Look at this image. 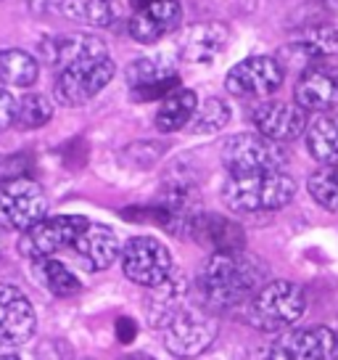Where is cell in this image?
<instances>
[{
	"instance_id": "obj_14",
	"label": "cell",
	"mask_w": 338,
	"mask_h": 360,
	"mask_svg": "<svg viewBox=\"0 0 338 360\" xmlns=\"http://www.w3.org/2000/svg\"><path fill=\"white\" fill-rule=\"evenodd\" d=\"M40 56L48 67H56L61 72V69L90 61V58L109 56V51H106V43L101 37H93V34L85 32H67L46 37L40 43Z\"/></svg>"
},
{
	"instance_id": "obj_11",
	"label": "cell",
	"mask_w": 338,
	"mask_h": 360,
	"mask_svg": "<svg viewBox=\"0 0 338 360\" xmlns=\"http://www.w3.org/2000/svg\"><path fill=\"white\" fill-rule=\"evenodd\" d=\"M37 328V315L29 297L11 283H0V345H24Z\"/></svg>"
},
{
	"instance_id": "obj_21",
	"label": "cell",
	"mask_w": 338,
	"mask_h": 360,
	"mask_svg": "<svg viewBox=\"0 0 338 360\" xmlns=\"http://www.w3.org/2000/svg\"><path fill=\"white\" fill-rule=\"evenodd\" d=\"M306 151L320 165H338V114H317L306 124Z\"/></svg>"
},
{
	"instance_id": "obj_5",
	"label": "cell",
	"mask_w": 338,
	"mask_h": 360,
	"mask_svg": "<svg viewBox=\"0 0 338 360\" xmlns=\"http://www.w3.org/2000/svg\"><path fill=\"white\" fill-rule=\"evenodd\" d=\"M124 276L137 286H161L175 276V259L164 241L154 236H133L122 247Z\"/></svg>"
},
{
	"instance_id": "obj_8",
	"label": "cell",
	"mask_w": 338,
	"mask_h": 360,
	"mask_svg": "<svg viewBox=\"0 0 338 360\" xmlns=\"http://www.w3.org/2000/svg\"><path fill=\"white\" fill-rule=\"evenodd\" d=\"M48 199L46 191L29 178H11L0 188V223L11 231L27 233L29 228L46 220Z\"/></svg>"
},
{
	"instance_id": "obj_23",
	"label": "cell",
	"mask_w": 338,
	"mask_h": 360,
	"mask_svg": "<svg viewBox=\"0 0 338 360\" xmlns=\"http://www.w3.org/2000/svg\"><path fill=\"white\" fill-rule=\"evenodd\" d=\"M40 77V61L19 48L0 51V85L3 88H32Z\"/></svg>"
},
{
	"instance_id": "obj_9",
	"label": "cell",
	"mask_w": 338,
	"mask_h": 360,
	"mask_svg": "<svg viewBox=\"0 0 338 360\" xmlns=\"http://www.w3.org/2000/svg\"><path fill=\"white\" fill-rule=\"evenodd\" d=\"M88 225H90V220L85 214H53V217H46L34 228H29L27 233H22L19 252L27 255L29 259L53 257L61 249L74 247V241Z\"/></svg>"
},
{
	"instance_id": "obj_28",
	"label": "cell",
	"mask_w": 338,
	"mask_h": 360,
	"mask_svg": "<svg viewBox=\"0 0 338 360\" xmlns=\"http://www.w3.org/2000/svg\"><path fill=\"white\" fill-rule=\"evenodd\" d=\"M61 13L72 22L88 27H109L111 24V3L109 0H61Z\"/></svg>"
},
{
	"instance_id": "obj_17",
	"label": "cell",
	"mask_w": 338,
	"mask_h": 360,
	"mask_svg": "<svg viewBox=\"0 0 338 360\" xmlns=\"http://www.w3.org/2000/svg\"><path fill=\"white\" fill-rule=\"evenodd\" d=\"M293 98L304 112L325 114L338 106V67L312 64L302 72L293 88Z\"/></svg>"
},
{
	"instance_id": "obj_15",
	"label": "cell",
	"mask_w": 338,
	"mask_h": 360,
	"mask_svg": "<svg viewBox=\"0 0 338 360\" xmlns=\"http://www.w3.org/2000/svg\"><path fill=\"white\" fill-rule=\"evenodd\" d=\"M251 122L257 127V133L267 135L270 141H278V143L296 141L299 135L306 133V124H309L304 109L299 103L288 101L259 103L251 114Z\"/></svg>"
},
{
	"instance_id": "obj_10",
	"label": "cell",
	"mask_w": 338,
	"mask_h": 360,
	"mask_svg": "<svg viewBox=\"0 0 338 360\" xmlns=\"http://www.w3.org/2000/svg\"><path fill=\"white\" fill-rule=\"evenodd\" d=\"M285 69L272 56H251L227 72L225 88L238 98H267L283 85Z\"/></svg>"
},
{
	"instance_id": "obj_16",
	"label": "cell",
	"mask_w": 338,
	"mask_h": 360,
	"mask_svg": "<svg viewBox=\"0 0 338 360\" xmlns=\"http://www.w3.org/2000/svg\"><path fill=\"white\" fill-rule=\"evenodd\" d=\"M188 238L201 244L203 249H209L212 255L215 252H241V249H246L243 228L236 220L217 212L193 214L191 225H188Z\"/></svg>"
},
{
	"instance_id": "obj_32",
	"label": "cell",
	"mask_w": 338,
	"mask_h": 360,
	"mask_svg": "<svg viewBox=\"0 0 338 360\" xmlns=\"http://www.w3.org/2000/svg\"><path fill=\"white\" fill-rule=\"evenodd\" d=\"M248 360H288V358H285V352H283L280 342L272 339L267 345H259L257 349H251Z\"/></svg>"
},
{
	"instance_id": "obj_31",
	"label": "cell",
	"mask_w": 338,
	"mask_h": 360,
	"mask_svg": "<svg viewBox=\"0 0 338 360\" xmlns=\"http://www.w3.org/2000/svg\"><path fill=\"white\" fill-rule=\"evenodd\" d=\"M16 101L19 98H13L8 90L0 88V133L8 130L13 124V120H16Z\"/></svg>"
},
{
	"instance_id": "obj_6",
	"label": "cell",
	"mask_w": 338,
	"mask_h": 360,
	"mask_svg": "<svg viewBox=\"0 0 338 360\" xmlns=\"http://www.w3.org/2000/svg\"><path fill=\"white\" fill-rule=\"evenodd\" d=\"M116 75V64L109 56L90 58L58 72L53 82V96L61 106H82L93 101Z\"/></svg>"
},
{
	"instance_id": "obj_26",
	"label": "cell",
	"mask_w": 338,
	"mask_h": 360,
	"mask_svg": "<svg viewBox=\"0 0 338 360\" xmlns=\"http://www.w3.org/2000/svg\"><path fill=\"white\" fill-rule=\"evenodd\" d=\"M291 51H296L306 61L338 56V27H315V30H309V32L302 34V40H296L291 45Z\"/></svg>"
},
{
	"instance_id": "obj_2",
	"label": "cell",
	"mask_w": 338,
	"mask_h": 360,
	"mask_svg": "<svg viewBox=\"0 0 338 360\" xmlns=\"http://www.w3.org/2000/svg\"><path fill=\"white\" fill-rule=\"evenodd\" d=\"M296 196V180L288 172H254L230 175L222 186V202L227 210L243 214L278 212Z\"/></svg>"
},
{
	"instance_id": "obj_13",
	"label": "cell",
	"mask_w": 338,
	"mask_h": 360,
	"mask_svg": "<svg viewBox=\"0 0 338 360\" xmlns=\"http://www.w3.org/2000/svg\"><path fill=\"white\" fill-rule=\"evenodd\" d=\"M127 82L133 88L135 101H164L172 90L180 88V79L175 75V67L167 58L151 56L137 58L127 67Z\"/></svg>"
},
{
	"instance_id": "obj_33",
	"label": "cell",
	"mask_w": 338,
	"mask_h": 360,
	"mask_svg": "<svg viewBox=\"0 0 338 360\" xmlns=\"http://www.w3.org/2000/svg\"><path fill=\"white\" fill-rule=\"evenodd\" d=\"M116 331H119V342H124V345H130L133 339H135V321L133 318H119L116 321Z\"/></svg>"
},
{
	"instance_id": "obj_24",
	"label": "cell",
	"mask_w": 338,
	"mask_h": 360,
	"mask_svg": "<svg viewBox=\"0 0 338 360\" xmlns=\"http://www.w3.org/2000/svg\"><path fill=\"white\" fill-rule=\"evenodd\" d=\"M182 300H185V278L182 276H172L169 281L161 286H154L151 300H148V313H151V323L154 326H167L169 321L182 310Z\"/></svg>"
},
{
	"instance_id": "obj_4",
	"label": "cell",
	"mask_w": 338,
	"mask_h": 360,
	"mask_svg": "<svg viewBox=\"0 0 338 360\" xmlns=\"http://www.w3.org/2000/svg\"><path fill=\"white\" fill-rule=\"evenodd\" d=\"M288 154L283 143L270 141L262 133H238L222 143V165L230 175L278 172L285 167Z\"/></svg>"
},
{
	"instance_id": "obj_3",
	"label": "cell",
	"mask_w": 338,
	"mask_h": 360,
	"mask_svg": "<svg viewBox=\"0 0 338 360\" xmlns=\"http://www.w3.org/2000/svg\"><path fill=\"white\" fill-rule=\"evenodd\" d=\"M306 310L304 289L293 281L264 283L248 302V323L262 331H285Z\"/></svg>"
},
{
	"instance_id": "obj_34",
	"label": "cell",
	"mask_w": 338,
	"mask_h": 360,
	"mask_svg": "<svg viewBox=\"0 0 338 360\" xmlns=\"http://www.w3.org/2000/svg\"><path fill=\"white\" fill-rule=\"evenodd\" d=\"M0 360H19L16 355H0Z\"/></svg>"
},
{
	"instance_id": "obj_27",
	"label": "cell",
	"mask_w": 338,
	"mask_h": 360,
	"mask_svg": "<svg viewBox=\"0 0 338 360\" xmlns=\"http://www.w3.org/2000/svg\"><path fill=\"white\" fill-rule=\"evenodd\" d=\"M306 191L323 210L338 214V165H320L306 180Z\"/></svg>"
},
{
	"instance_id": "obj_19",
	"label": "cell",
	"mask_w": 338,
	"mask_h": 360,
	"mask_svg": "<svg viewBox=\"0 0 338 360\" xmlns=\"http://www.w3.org/2000/svg\"><path fill=\"white\" fill-rule=\"evenodd\" d=\"M227 40H230V32L225 24H193L180 34V56L182 61H191V64H212L225 51Z\"/></svg>"
},
{
	"instance_id": "obj_7",
	"label": "cell",
	"mask_w": 338,
	"mask_h": 360,
	"mask_svg": "<svg viewBox=\"0 0 338 360\" xmlns=\"http://www.w3.org/2000/svg\"><path fill=\"white\" fill-rule=\"evenodd\" d=\"M219 323L217 318H212L203 310H188L182 307L180 313L175 315L164 326V347L175 355V358H198L201 352L215 345Z\"/></svg>"
},
{
	"instance_id": "obj_30",
	"label": "cell",
	"mask_w": 338,
	"mask_h": 360,
	"mask_svg": "<svg viewBox=\"0 0 338 360\" xmlns=\"http://www.w3.org/2000/svg\"><path fill=\"white\" fill-rule=\"evenodd\" d=\"M50 117H53V106H50L46 96L27 93L16 101V120H13V124L19 130H37V127L50 122Z\"/></svg>"
},
{
	"instance_id": "obj_22",
	"label": "cell",
	"mask_w": 338,
	"mask_h": 360,
	"mask_svg": "<svg viewBox=\"0 0 338 360\" xmlns=\"http://www.w3.org/2000/svg\"><path fill=\"white\" fill-rule=\"evenodd\" d=\"M196 109H198V96L191 88L172 90L167 98L158 103L156 130L158 133H177L182 127H188Z\"/></svg>"
},
{
	"instance_id": "obj_20",
	"label": "cell",
	"mask_w": 338,
	"mask_h": 360,
	"mask_svg": "<svg viewBox=\"0 0 338 360\" xmlns=\"http://www.w3.org/2000/svg\"><path fill=\"white\" fill-rule=\"evenodd\" d=\"M74 252L79 255V259L88 265L90 270H106L114 265V259L122 255L119 247V236L114 233V228L103 223H90L79 238L74 241Z\"/></svg>"
},
{
	"instance_id": "obj_18",
	"label": "cell",
	"mask_w": 338,
	"mask_h": 360,
	"mask_svg": "<svg viewBox=\"0 0 338 360\" xmlns=\"http://www.w3.org/2000/svg\"><path fill=\"white\" fill-rule=\"evenodd\" d=\"M275 339L288 360H338V337L327 326L296 328Z\"/></svg>"
},
{
	"instance_id": "obj_29",
	"label": "cell",
	"mask_w": 338,
	"mask_h": 360,
	"mask_svg": "<svg viewBox=\"0 0 338 360\" xmlns=\"http://www.w3.org/2000/svg\"><path fill=\"white\" fill-rule=\"evenodd\" d=\"M230 122V106L222 98H206L198 103V109L191 120V133L193 135H212L219 133L225 124Z\"/></svg>"
},
{
	"instance_id": "obj_1",
	"label": "cell",
	"mask_w": 338,
	"mask_h": 360,
	"mask_svg": "<svg viewBox=\"0 0 338 360\" xmlns=\"http://www.w3.org/2000/svg\"><path fill=\"white\" fill-rule=\"evenodd\" d=\"M264 283H267L264 262L248 255L246 249L215 252L206 257L198 273V292L203 302L217 310L251 302Z\"/></svg>"
},
{
	"instance_id": "obj_12",
	"label": "cell",
	"mask_w": 338,
	"mask_h": 360,
	"mask_svg": "<svg viewBox=\"0 0 338 360\" xmlns=\"http://www.w3.org/2000/svg\"><path fill=\"white\" fill-rule=\"evenodd\" d=\"M180 22V0H137V8L127 24V30H130L133 40L151 45L167 37L172 30H177Z\"/></svg>"
},
{
	"instance_id": "obj_25",
	"label": "cell",
	"mask_w": 338,
	"mask_h": 360,
	"mask_svg": "<svg viewBox=\"0 0 338 360\" xmlns=\"http://www.w3.org/2000/svg\"><path fill=\"white\" fill-rule=\"evenodd\" d=\"M34 270H37V278L46 283V289L53 297H74V294L82 292L79 278L64 262H58V259L53 257L34 259Z\"/></svg>"
}]
</instances>
